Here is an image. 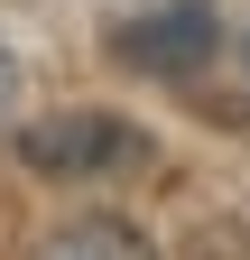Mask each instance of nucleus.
Instances as JSON below:
<instances>
[{
  "instance_id": "nucleus-1",
  "label": "nucleus",
  "mask_w": 250,
  "mask_h": 260,
  "mask_svg": "<svg viewBox=\"0 0 250 260\" xmlns=\"http://www.w3.org/2000/svg\"><path fill=\"white\" fill-rule=\"evenodd\" d=\"M19 158L37 177H120V168H148V140L111 112H65V121H28Z\"/></svg>"
},
{
  "instance_id": "nucleus-2",
  "label": "nucleus",
  "mask_w": 250,
  "mask_h": 260,
  "mask_svg": "<svg viewBox=\"0 0 250 260\" xmlns=\"http://www.w3.org/2000/svg\"><path fill=\"white\" fill-rule=\"evenodd\" d=\"M213 38H223V19H213V0H167V10H148V19H130L111 38V56L120 65H139V75H195V65H213Z\"/></svg>"
},
{
  "instance_id": "nucleus-3",
  "label": "nucleus",
  "mask_w": 250,
  "mask_h": 260,
  "mask_svg": "<svg viewBox=\"0 0 250 260\" xmlns=\"http://www.w3.org/2000/svg\"><path fill=\"white\" fill-rule=\"evenodd\" d=\"M37 260H158V251H148V233L120 223V214H74V223H56L37 242Z\"/></svg>"
},
{
  "instance_id": "nucleus-4",
  "label": "nucleus",
  "mask_w": 250,
  "mask_h": 260,
  "mask_svg": "<svg viewBox=\"0 0 250 260\" xmlns=\"http://www.w3.org/2000/svg\"><path fill=\"white\" fill-rule=\"evenodd\" d=\"M10 103H19V65L0 56V121H10Z\"/></svg>"
}]
</instances>
